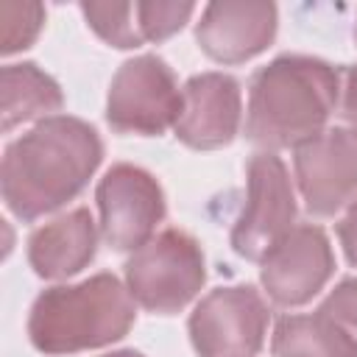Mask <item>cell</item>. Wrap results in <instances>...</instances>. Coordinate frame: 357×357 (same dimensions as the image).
Returning a JSON list of instances; mask_svg holds the SVG:
<instances>
[{
  "label": "cell",
  "mask_w": 357,
  "mask_h": 357,
  "mask_svg": "<svg viewBox=\"0 0 357 357\" xmlns=\"http://www.w3.org/2000/svg\"><path fill=\"white\" fill-rule=\"evenodd\" d=\"M276 6L254 0L209 3L195 25L198 47L218 64H243L259 56L276 36Z\"/></svg>",
  "instance_id": "obj_12"
},
{
  "label": "cell",
  "mask_w": 357,
  "mask_h": 357,
  "mask_svg": "<svg viewBox=\"0 0 357 357\" xmlns=\"http://www.w3.org/2000/svg\"><path fill=\"white\" fill-rule=\"evenodd\" d=\"M340 98V73L315 56L284 53L257 70L248 86L245 137L276 153L298 148L326 128Z\"/></svg>",
  "instance_id": "obj_2"
},
{
  "label": "cell",
  "mask_w": 357,
  "mask_h": 357,
  "mask_svg": "<svg viewBox=\"0 0 357 357\" xmlns=\"http://www.w3.org/2000/svg\"><path fill=\"white\" fill-rule=\"evenodd\" d=\"M206 282L201 243L181 231L165 229L126 259V287L131 298L156 315L181 312Z\"/></svg>",
  "instance_id": "obj_4"
},
{
  "label": "cell",
  "mask_w": 357,
  "mask_h": 357,
  "mask_svg": "<svg viewBox=\"0 0 357 357\" xmlns=\"http://www.w3.org/2000/svg\"><path fill=\"white\" fill-rule=\"evenodd\" d=\"M296 184L312 218H335L357 204V128L329 126L293 148Z\"/></svg>",
  "instance_id": "obj_8"
},
{
  "label": "cell",
  "mask_w": 357,
  "mask_h": 357,
  "mask_svg": "<svg viewBox=\"0 0 357 357\" xmlns=\"http://www.w3.org/2000/svg\"><path fill=\"white\" fill-rule=\"evenodd\" d=\"M0 86H3V123L0 128L8 134L14 126L28 123L33 117H53L64 106L61 86L39 70L33 61H20V64H6L0 70Z\"/></svg>",
  "instance_id": "obj_14"
},
{
  "label": "cell",
  "mask_w": 357,
  "mask_h": 357,
  "mask_svg": "<svg viewBox=\"0 0 357 357\" xmlns=\"http://www.w3.org/2000/svg\"><path fill=\"white\" fill-rule=\"evenodd\" d=\"M98 251V226L86 206H75L28 237V262L42 279H70Z\"/></svg>",
  "instance_id": "obj_13"
},
{
  "label": "cell",
  "mask_w": 357,
  "mask_h": 357,
  "mask_svg": "<svg viewBox=\"0 0 357 357\" xmlns=\"http://www.w3.org/2000/svg\"><path fill=\"white\" fill-rule=\"evenodd\" d=\"M354 39H357V28H354Z\"/></svg>",
  "instance_id": "obj_23"
},
{
  "label": "cell",
  "mask_w": 357,
  "mask_h": 357,
  "mask_svg": "<svg viewBox=\"0 0 357 357\" xmlns=\"http://www.w3.org/2000/svg\"><path fill=\"white\" fill-rule=\"evenodd\" d=\"M335 273V251L315 223L293 226L265 257L259 282L279 307H301L312 301Z\"/></svg>",
  "instance_id": "obj_10"
},
{
  "label": "cell",
  "mask_w": 357,
  "mask_h": 357,
  "mask_svg": "<svg viewBox=\"0 0 357 357\" xmlns=\"http://www.w3.org/2000/svg\"><path fill=\"white\" fill-rule=\"evenodd\" d=\"M103 357H145V354H139V351H134V349H117V351H109V354H103Z\"/></svg>",
  "instance_id": "obj_22"
},
{
  "label": "cell",
  "mask_w": 357,
  "mask_h": 357,
  "mask_svg": "<svg viewBox=\"0 0 357 357\" xmlns=\"http://www.w3.org/2000/svg\"><path fill=\"white\" fill-rule=\"evenodd\" d=\"M103 162L95 126L73 114L39 120L3 151L0 190L11 215L31 223L73 201Z\"/></svg>",
  "instance_id": "obj_1"
},
{
  "label": "cell",
  "mask_w": 357,
  "mask_h": 357,
  "mask_svg": "<svg viewBox=\"0 0 357 357\" xmlns=\"http://www.w3.org/2000/svg\"><path fill=\"white\" fill-rule=\"evenodd\" d=\"M100 234L114 251L142 248L167 215L162 184L137 165H112L95 190Z\"/></svg>",
  "instance_id": "obj_9"
},
{
  "label": "cell",
  "mask_w": 357,
  "mask_h": 357,
  "mask_svg": "<svg viewBox=\"0 0 357 357\" xmlns=\"http://www.w3.org/2000/svg\"><path fill=\"white\" fill-rule=\"evenodd\" d=\"M337 237H340V245L346 251V259L357 268V204L351 209H346V215L340 218Z\"/></svg>",
  "instance_id": "obj_20"
},
{
  "label": "cell",
  "mask_w": 357,
  "mask_h": 357,
  "mask_svg": "<svg viewBox=\"0 0 357 357\" xmlns=\"http://www.w3.org/2000/svg\"><path fill=\"white\" fill-rule=\"evenodd\" d=\"M134 318L137 301L128 287L112 273H95L42 290L31 304L28 337L42 354H75L126 337Z\"/></svg>",
  "instance_id": "obj_3"
},
{
  "label": "cell",
  "mask_w": 357,
  "mask_h": 357,
  "mask_svg": "<svg viewBox=\"0 0 357 357\" xmlns=\"http://www.w3.org/2000/svg\"><path fill=\"white\" fill-rule=\"evenodd\" d=\"M243 120V95L229 73H201L181 86V112L173 126L176 137L195 151L229 145Z\"/></svg>",
  "instance_id": "obj_11"
},
{
  "label": "cell",
  "mask_w": 357,
  "mask_h": 357,
  "mask_svg": "<svg viewBox=\"0 0 357 357\" xmlns=\"http://www.w3.org/2000/svg\"><path fill=\"white\" fill-rule=\"evenodd\" d=\"M318 312H324L354 346H357V279H340L329 296L321 301Z\"/></svg>",
  "instance_id": "obj_19"
},
{
  "label": "cell",
  "mask_w": 357,
  "mask_h": 357,
  "mask_svg": "<svg viewBox=\"0 0 357 357\" xmlns=\"http://www.w3.org/2000/svg\"><path fill=\"white\" fill-rule=\"evenodd\" d=\"M268 304L251 284L209 290L192 310L187 329L198 357H254L268 332Z\"/></svg>",
  "instance_id": "obj_6"
},
{
  "label": "cell",
  "mask_w": 357,
  "mask_h": 357,
  "mask_svg": "<svg viewBox=\"0 0 357 357\" xmlns=\"http://www.w3.org/2000/svg\"><path fill=\"white\" fill-rule=\"evenodd\" d=\"M178 112L181 89L165 59L142 53L120 64L106 98V120L117 134L159 137L176 126Z\"/></svg>",
  "instance_id": "obj_5"
},
{
  "label": "cell",
  "mask_w": 357,
  "mask_h": 357,
  "mask_svg": "<svg viewBox=\"0 0 357 357\" xmlns=\"http://www.w3.org/2000/svg\"><path fill=\"white\" fill-rule=\"evenodd\" d=\"M45 25V8L39 3H0V53L11 56L36 42Z\"/></svg>",
  "instance_id": "obj_17"
},
{
  "label": "cell",
  "mask_w": 357,
  "mask_h": 357,
  "mask_svg": "<svg viewBox=\"0 0 357 357\" xmlns=\"http://www.w3.org/2000/svg\"><path fill=\"white\" fill-rule=\"evenodd\" d=\"M273 357H357V346L324 315H282L271 337Z\"/></svg>",
  "instance_id": "obj_15"
},
{
  "label": "cell",
  "mask_w": 357,
  "mask_h": 357,
  "mask_svg": "<svg viewBox=\"0 0 357 357\" xmlns=\"http://www.w3.org/2000/svg\"><path fill=\"white\" fill-rule=\"evenodd\" d=\"M89 28L112 47L131 50L145 45L139 25V3H81Z\"/></svg>",
  "instance_id": "obj_16"
},
{
  "label": "cell",
  "mask_w": 357,
  "mask_h": 357,
  "mask_svg": "<svg viewBox=\"0 0 357 357\" xmlns=\"http://www.w3.org/2000/svg\"><path fill=\"white\" fill-rule=\"evenodd\" d=\"M192 3H139V25L145 42H165L190 22Z\"/></svg>",
  "instance_id": "obj_18"
},
{
  "label": "cell",
  "mask_w": 357,
  "mask_h": 357,
  "mask_svg": "<svg viewBox=\"0 0 357 357\" xmlns=\"http://www.w3.org/2000/svg\"><path fill=\"white\" fill-rule=\"evenodd\" d=\"M343 117L346 126L357 128V67L346 70V84H343Z\"/></svg>",
  "instance_id": "obj_21"
},
{
  "label": "cell",
  "mask_w": 357,
  "mask_h": 357,
  "mask_svg": "<svg viewBox=\"0 0 357 357\" xmlns=\"http://www.w3.org/2000/svg\"><path fill=\"white\" fill-rule=\"evenodd\" d=\"M296 192L284 162L259 151L245 167V206L231 229V248L251 262L262 257L296 226Z\"/></svg>",
  "instance_id": "obj_7"
}]
</instances>
